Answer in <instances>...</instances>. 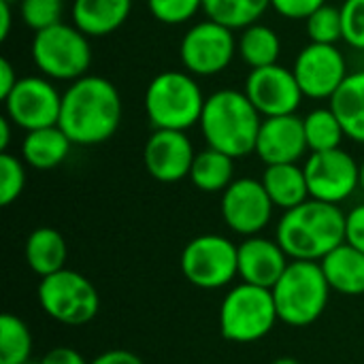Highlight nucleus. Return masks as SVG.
I'll use <instances>...</instances> for the list:
<instances>
[{
	"instance_id": "473e14b6",
	"label": "nucleus",
	"mask_w": 364,
	"mask_h": 364,
	"mask_svg": "<svg viewBox=\"0 0 364 364\" xmlns=\"http://www.w3.org/2000/svg\"><path fill=\"white\" fill-rule=\"evenodd\" d=\"M147 6L158 21L179 26L203 9V0H147Z\"/></svg>"
},
{
	"instance_id": "e433bc0d",
	"label": "nucleus",
	"mask_w": 364,
	"mask_h": 364,
	"mask_svg": "<svg viewBox=\"0 0 364 364\" xmlns=\"http://www.w3.org/2000/svg\"><path fill=\"white\" fill-rule=\"evenodd\" d=\"M41 364H90L77 350L73 348H53L49 350Z\"/></svg>"
},
{
	"instance_id": "412c9836",
	"label": "nucleus",
	"mask_w": 364,
	"mask_h": 364,
	"mask_svg": "<svg viewBox=\"0 0 364 364\" xmlns=\"http://www.w3.org/2000/svg\"><path fill=\"white\" fill-rule=\"evenodd\" d=\"M70 145L73 141L60 126H47L26 132L21 143V156L32 168L51 171L68 158Z\"/></svg>"
},
{
	"instance_id": "b1692460",
	"label": "nucleus",
	"mask_w": 364,
	"mask_h": 364,
	"mask_svg": "<svg viewBox=\"0 0 364 364\" xmlns=\"http://www.w3.org/2000/svg\"><path fill=\"white\" fill-rule=\"evenodd\" d=\"M331 109L339 117L346 136L364 145V70L348 75L331 98Z\"/></svg>"
},
{
	"instance_id": "f704fd0d",
	"label": "nucleus",
	"mask_w": 364,
	"mask_h": 364,
	"mask_svg": "<svg viewBox=\"0 0 364 364\" xmlns=\"http://www.w3.org/2000/svg\"><path fill=\"white\" fill-rule=\"evenodd\" d=\"M322 4H326V0H271V6L288 19H307Z\"/></svg>"
},
{
	"instance_id": "c756f323",
	"label": "nucleus",
	"mask_w": 364,
	"mask_h": 364,
	"mask_svg": "<svg viewBox=\"0 0 364 364\" xmlns=\"http://www.w3.org/2000/svg\"><path fill=\"white\" fill-rule=\"evenodd\" d=\"M305 21H307V34H309L311 43L337 45V41L343 38L341 9H337L333 4H322Z\"/></svg>"
},
{
	"instance_id": "ea45409f",
	"label": "nucleus",
	"mask_w": 364,
	"mask_h": 364,
	"mask_svg": "<svg viewBox=\"0 0 364 364\" xmlns=\"http://www.w3.org/2000/svg\"><path fill=\"white\" fill-rule=\"evenodd\" d=\"M11 21H13V11H11V0H0V41H4L11 32Z\"/></svg>"
},
{
	"instance_id": "7ed1b4c3",
	"label": "nucleus",
	"mask_w": 364,
	"mask_h": 364,
	"mask_svg": "<svg viewBox=\"0 0 364 364\" xmlns=\"http://www.w3.org/2000/svg\"><path fill=\"white\" fill-rule=\"evenodd\" d=\"M262 119L245 92L220 90L205 100L198 126L209 147L230 158H245L256 151Z\"/></svg>"
},
{
	"instance_id": "a211bd4d",
	"label": "nucleus",
	"mask_w": 364,
	"mask_h": 364,
	"mask_svg": "<svg viewBox=\"0 0 364 364\" xmlns=\"http://www.w3.org/2000/svg\"><path fill=\"white\" fill-rule=\"evenodd\" d=\"M290 264V256L284 247L264 237H247L239 245V277L245 284L273 290Z\"/></svg>"
},
{
	"instance_id": "2eb2a0df",
	"label": "nucleus",
	"mask_w": 364,
	"mask_h": 364,
	"mask_svg": "<svg viewBox=\"0 0 364 364\" xmlns=\"http://www.w3.org/2000/svg\"><path fill=\"white\" fill-rule=\"evenodd\" d=\"M245 96L262 117L292 115L305 98L292 68L282 64L252 68L245 79Z\"/></svg>"
},
{
	"instance_id": "7c9ffc66",
	"label": "nucleus",
	"mask_w": 364,
	"mask_h": 364,
	"mask_svg": "<svg viewBox=\"0 0 364 364\" xmlns=\"http://www.w3.org/2000/svg\"><path fill=\"white\" fill-rule=\"evenodd\" d=\"M19 15H21V21L30 30L41 32L62 21L64 0H21Z\"/></svg>"
},
{
	"instance_id": "0eeeda50",
	"label": "nucleus",
	"mask_w": 364,
	"mask_h": 364,
	"mask_svg": "<svg viewBox=\"0 0 364 364\" xmlns=\"http://www.w3.org/2000/svg\"><path fill=\"white\" fill-rule=\"evenodd\" d=\"M90 36H85L77 26L55 23L32 38V60L36 68L55 81H77L87 75L92 64Z\"/></svg>"
},
{
	"instance_id": "c85d7f7f",
	"label": "nucleus",
	"mask_w": 364,
	"mask_h": 364,
	"mask_svg": "<svg viewBox=\"0 0 364 364\" xmlns=\"http://www.w3.org/2000/svg\"><path fill=\"white\" fill-rule=\"evenodd\" d=\"M32 354V335L26 322L13 314L0 318V364H28Z\"/></svg>"
},
{
	"instance_id": "5701e85b",
	"label": "nucleus",
	"mask_w": 364,
	"mask_h": 364,
	"mask_svg": "<svg viewBox=\"0 0 364 364\" xmlns=\"http://www.w3.org/2000/svg\"><path fill=\"white\" fill-rule=\"evenodd\" d=\"M68 260V245L66 239L49 226L36 228L26 239V262L32 273L38 277L53 275L66 269Z\"/></svg>"
},
{
	"instance_id": "6e6552de",
	"label": "nucleus",
	"mask_w": 364,
	"mask_h": 364,
	"mask_svg": "<svg viewBox=\"0 0 364 364\" xmlns=\"http://www.w3.org/2000/svg\"><path fill=\"white\" fill-rule=\"evenodd\" d=\"M38 303L51 320L66 326H83L92 322L100 309L94 284L70 269L41 277Z\"/></svg>"
},
{
	"instance_id": "39448f33",
	"label": "nucleus",
	"mask_w": 364,
	"mask_h": 364,
	"mask_svg": "<svg viewBox=\"0 0 364 364\" xmlns=\"http://www.w3.org/2000/svg\"><path fill=\"white\" fill-rule=\"evenodd\" d=\"M271 292L275 299L279 322L303 328L324 316L331 286L320 262L290 260L286 273Z\"/></svg>"
},
{
	"instance_id": "4468645a",
	"label": "nucleus",
	"mask_w": 364,
	"mask_h": 364,
	"mask_svg": "<svg viewBox=\"0 0 364 364\" xmlns=\"http://www.w3.org/2000/svg\"><path fill=\"white\" fill-rule=\"evenodd\" d=\"M273 200L262 181L252 177L235 179L222 194V218L226 226L243 237L264 230L273 215Z\"/></svg>"
},
{
	"instance_id": "a878e982",
	"label": "nucleus",
	"mask_w": 364,
	"mask_h": 364,
	"mask_svg": "<svg viewBox=\"0 0 364 364\" xmlns=\"http://www.w3.org/2000/svg\"><path fill=\"white\" fill-rule=\"evenodd\" d=\"M237 51L250 68H262L277 64L282 55V41L273 28L264 23H252L243 28L237 41Z\"/></svg>"
},
{
	"instance_id": "37998d69",
	"label": "nucleus",
	"mask_w": 364,
	"mask_h": 364,
	"mask_svg": "<svg viewBox=\"0 0 364 364\" xmlns=\"http://www.w3.org/2000/svg\"><path fill=\"white\" fill-rule=\"evenodd\" d=\"M360 190L364 192V162L360 164Z\"/></svg>"
},
{
	"instance_id": "f03ea898",
	"label": "nucleus",
	"mask_w": 364,
	"mask_h": 364,
	"mask_svg": "<svg viewBox=\"0 0 364 364\" xmlns=\"http://www.w3.org/2000/svg\"><path fill=\"white\" fill-rule=\"evenodd\" d=\"M346 215L339 205L309 198L282 215L275 239L290 260L322 262L346 243Z\"/></svg>"
},
{
	"instance_id": "ddd939ff",
	"label": "nucleus",
	"mask_w": 364,
	"mask_h": 364,
	"mask_svg": "<svg viewBox=\"0 0 364 364\" xmlns=\"http://www.w3.org/2000/svg\"><path fill=\"white\" fill-rule=\"evenodd\" d=\"M303 96L314 100L333 98L341 83L348 79V64L337 45L309 43L305 45L292 66Z\"/></svg>"
},
{
	"instance_id": "4c0bfd02",
	"label": "nucleus",
	"mask_w": 364,
	"mask_h": 364,
	"mask_svg": "<svg viewBox=\"0 0 364 364\" xmlns=\"http://www.w3.org/2000/svg\"><path fill=\"white\" fill-rule=\"evenodd\" d=\"M90 364H145L130 350H107Z\"/></svg>"
},
{
	"instance_id": "cd10ccee",
	"label": "nucleus",
	"mask_w": 364,
	"mask_h": 364,
	"mask_svg": "<svg viewBox=\"0 0 364 364\" xmlns=\"http://www.w3.org/2000/svg\"><path fill=\"white\" fill-rule=\"evenodd\" d=\"M303 126H305V139L309 151L339 149L341 141L346 139V130L331 107L314 109L311 113H307V117H303Z\"/></svg>"
},
{
	"instance_id": "f257e3e1",
	"label": "nucleus",
	"mask_w": 364,
	"mask_h": 364,
	"mask_svg": "<svg viewBox=\"0 0 364 364\" xmlns=\"http://www.w3.org/2000/svg\"><path fill=\"white\" fill-rule=\"evenodd\" d=\"M122 124V96L117 87L98 75L70 81L62 94L58 126L73 145H100L109 141Z\"/></svg>"
},
{
	"instance_id": "dca6fc26",
	"label": "nucleus",
	"mask_w": 364,
	"mask_h": 364,
	"mask_svg": "<svg viewBox=\"0 0 364 364\" xmlns=\"http://www.w3.org/2000/svg\"><path fill=\"white\" fill-rule=\"evenodd\" d=\"M194 145L181 130H154L143 149L147 173L160 183H177L190 177Z\"/></svg>"
},
{
	"instance_id": "20e7f679",
	"label": "nucleus",
	"mask_w": 364,
	"mask_h": 364,
	"mask_svg": "<svg viewBox=\"0 0 364 364\" xmlns=\"http://www.w3.org/2000/svg\"><path fill=\"white\" fill-rule=\"evenodd\" d=\"M205 96L196 79L186 70H164L145 90V113L156 130H190L200 124Z\"/></svg>"
},
{
	"instance_id": "c9c22d12",
	"label": "nucleus",
	"mask_w": 364,
	"mask_h": 364,
	"mask_svg": "<svg viewBox=\"0 0 364 364\" xmlns=\"http://www.w3.org/2000/svg\"><path fill=\"white\" fill-rule=\"evenodd\" d=\"M346 243L364 252V205L354 207L346 215Z\"/></svg>"
},
{
	"instance_id": "c03bdc74",
	"label": "nucleus",
	"mask_w": 364,
	"mask_h": 364,
	"mask_svg": "<svg viewBox=\"0 0 364 364\" xmlns=\"http://www.w3.org/2000/svg\"><path fill=\"white\" fill-rule=\"evenodd\" d=\"M28 364H41V363H32V360H30V363H28Z\"/></svg>"
},
{
	"instance_id": "2f4dec72",
	"label": "nucleus",
	"mask_w": 364,
	"mask_h": 364,
	"mask_svg": "<svg viewBox=\"0 0 364 364\" xmlns=\"http://www.w3.org/2000/svg\"><path fill=\"white\" fill-rule=\"evenodd\" d=\"M23 188H26L23 162L13 154L2 151L0 154V205L9 207L11 203H15L21 196Z\"/></svg>"
},
{
	"instance_id": "9d476101",
	"label": "nucleus",
	"mask_w": 364,
	"mask_h": 364,
	"mask_svg": "<svg viewBox=\"0 0 364 364\" xmlns=\"http://www.w3.org/2000/svg\"><path fill=\"white\" fill-rule=\"evenodd\" d=\"M237 53V38L230 28L205 19L192 26L179 45V58L190 75L213 77L226 70Z\"/></svg>"
},
{
	"instance_id": "bb28decb",
	"label": "nucleus",
	"mask_w": 364,
	"mask_h": 364,
	"mask_svg": "<svg viewBox=\"0 0 364 364\" xmlns=\"http://www.w3.org/2000/svg\"><path fill=\"white\" fill-rule=\"evenodd\" d=\"M269 6L271 0H203L205 15L230 30H243L258 23Z\"/></svg>"
},
{
	"instance_id": "6ab92c4d",
	"label": "nucleus",
	"mask_w": 364,
	"mask_h": 364,
	"mask_svg": "<svg viewBox=\"0 0 364 364\" xmlns=\"http://www.w3.org/2000/svg\"><path fill=\"white\" fill-rule=\"evenodd\" d=\"M132 11V0H73L70 15L85 36H109L119 30Z\"/></svg>"
},
{
	"instance_id": "423d86ee",
	"label": "nucleus",
	"mask_w": 364,
	"mask_h": 364,
	"mask_svg": "<svg viewBox=\"0 0 364 364\" xmlns=\"http://www.w3.org/2000/svg\"><path fill=\"white\" fill-rule=\"evenodd\" d=\"M279 322L273 292L241 282L222 301L220 331L230 343H256Z\"/></svg>"
},
{
	"instance_id": "9b49d317",
	"label": "nucleus",
	"mask_w": 364,
	"mask_h": 364,
	"mask_svg": "<svg viewBox=\"0 0 364 364\" xmlns=\"http://www.w3.org/2000/svg\"><path fill=\"white\" fill-rule=\"evenodd\" d=\"M309 196L316 200L341 205L360 188V166L352 154L339 149L311 151L305 162Z\"/></svg>"
},
{
	"instance_id": "f3484780",
	"label": "nucleus",
	"mask_w": 364,
	"mask_h": 364,
	"mask_svg": "<svg viewBox=\"0 0 364 364\" xmlns=\"http://www.w3.org/2000/svg\"><path fill=\"white\" fill-rule=\"evenodd\" d=\"M307 149L309 147L305 139L303 117L292 113L262 119L256 141V154L267 166L299 162Z\"/></svg>"
},
{
	"instance_id": "72a5a7b5",
	"label": "nucleus",
	"mask_w": 364,
	"mask_h": 364,
	"mask_svg": "<svg viewBox=\"0 0 364 364\" xmlns=\"http://www.w3.org/2000/svg\"><path fill=\"white\" fill-rule=\"evenodd\" d=\"M343 41L364 51V0H346L341 4Z\"/></svg>"
},
{
	"instance_id": "1a4fd4ad",
	"label": "nucleus",
	"mask_w": 364,
	"mask_h": 364,
	"mask_svg": "<svg viewBox=\"0 0 364 364\" xmlns=\"http://www.w3.org/2000/svg\"><path fill=\"white\" fill-rule=\"evenodd\" d=\"M179 267L200 290L224 288L239 275V245L222 235H200L183 247Z\"/></svg>"
},
{
	"instance_id": "79ce46f5",
	"label": "nucleus",
	"mask_w": 364,
	"mask_h": 364,
	"mask_svg": "<svg viewBox=\"0 0 364 364\" xmlns=\"http://www.w3.org/2000/svg\"><path fill=\"white\" fill-rule=\"evenodd\" d=\"M271 364H301L299 360H294V358H277V360H273Z\"/></svg>"
},
{
	"instance_id": "f8f14e48",
	"label": "nucleus",
	"mask_w": 364,
	"mask_h": 364,
	"mask_svg": "<svg viewBox=\"0 0 364 364\" xmlns=\"http://www.w3.org/2000/svg\"><path fill=\"white\" fill-rule=\"evenodd\" d=\"M62 94L45 77H19L17 85L4 98L6 117L21 130L58 126Z\"/></svg>"
},
{
	"instance_id": "393cba45",
	"label": "nucleus",
	"mask_w": 364,
	"mask_h": 364,
	"mask_svg": "<svg viewBox=\"0 0 364 364\" xmlns=\"http://www.w3.org/2000/svg\"><path fill=\"white\" fill-rule=\"evenodd\" d=\"M235 158L228 154L207 147L203 151H196L192 171H190V181L200 190V192H224L235 179Z\"/></svg>"
},
{
	"instance_id": "58836bf2",
	"label": "nucleus",
	"mask_w": 364,
	"mask_h": 364,
	"mask_svg": "<svg viewBox=\"0 0 364 364\" xmlns=\"http://www.w3.org/2000/svg\"><path fill=\"white\" fill-rule=\"evenodd\" d=\"M17 81H19V77H17L13 64L6 58H2L0 60V98L2 100L11 94V90L17 85Z\"/></svg>"
},
{
	"instance_id": "a19ab883",
	"label": "nucleus",
	"mask_w": 364,
	"mask_h": 364,
	"mask_svg": "<svg viewBox=\"0 0 364 364\" xmlns=\"http://www.w3.org/2000/svg\"><path fill=\"white\" fill-rule=\"evenodd\" d=\"M11 119L4 115L0 117V151H6L9 149V143H11Z\"/></svg>"
},
{
	"instance_id": "aec40b11",
	"label": "nucleus",
	"mask_w": 364,
	"mask_h": 364,
	"mask_svg": "<svg viewBox=\"0 0 364 364\" xmlns=\"http://www.w3.org/2000/svg\"><path fill=\"white\" fill-rule=\"evenodd\" d=\"M320 264L331 290L346 296L364 294V252L350 243H341Z\"/></svg>"
},
{
	"instance_id": "4be33fe9",
	"label": "nucleus",
	"mask_w": 364,
	"mask_h": 364,
	"mask_svg": "<svg viewBox=\"0 0 364 364\" xmlns=\"http://www.w3.org/2000/svg\"><path fill=\"white\" fill-rule=\"evenodd\" d=\"M262 186L267 194L271 196L273 205L288 211L305 200H309V186L305 177V168L292 164H269L264 175H262Z\"/></svg>"
}]
</instances>
